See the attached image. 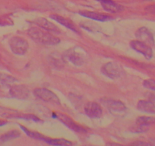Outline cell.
<instances>
[{
    "label": "cell",
    "mask_w": 155,
    "mask_h": 146,
    "mask_svg": "<svg viewBox=\"0 0 155 146\" xmlns=\"http://www.w3.org/2000/svg\"><path fill=\"white\" fill-rule=\"evenodd\" d=\"M132 144H145V145H148V144H148V143H146V142H140V141H137V142H134V143H132Z\"/></svg>",
    "instance_id": "d4e9b609"
},
{
    "label": "cell",
    "mask_w": 155,
    "mask_h": 146,
    "mask_svg": "<svg viewBox=\"0 0 155 146\" xmlns=\"http://www.w3.org/2000/svg\"><path fill=\"white\" fill-rule=\"evenodd\" d=\"M103 75L111 79L121 78L125 75V71L121 65L117 62H107L104 64L101 68Z\"/></svg>",
    "instance_id": "7a4b0ae2"
},
{
    "label": "cell",
    "mask_w": 155,
    "mask_h": 146,
    "mask_svg": "<svg viewBox=\"0 0 155 146\" xmlns=\"http://www.w3.org/2000/svg\"><path fill=\"white\" fill-rule=\"evenodd\" d=\"M9 47L12 53L18 56L26 54L29 50V43L27 40L21 36H14L9 40Z\"/></svg>",
    "instance_id": "5b68a950"
},
{
    "label": "cell",
    "mask_w": 155,
    "mask_h": 146,
    "mask_svg": "<svg viewBox=\"0 0 155 146\" xmlns=\"http://www.w3.org/2000/svg\"><path fill=\"white\" fill-rule=\"evenodd\" d=\"M102 102L112 115L122 117L127 114V106L120 100L107 99V100H103Z\"/></svg>",
    "instance_id": "277c9868"
},
{
    "label": "cell",
    "mask_w": 155,
    "mask_h": 146,
    "mask_svg": "<svg viewBox=\"0 0 155 146\" xmlns=\"http://www.w3.org/2000/svg\"><path fill=\"white\" fill-rule=\"evenodd\" d=\"M33 94L36 97L45 102H48V103H54L57 105L61 104L58 97L54 93L47 88H36L33 91Z\"/></svg>",
    "instance_id": "8992f818"
},
{
    "label": "cell",
    "mask_w": 155,
    "mask_h": 146,
    "mask_svg": "<svg viewBox=\"0 0 155 146\" xmlns=\"http://www.w3.org/2000/svg\"><path fill=\"white\" fill-rule=\"evenodd\" d=\"M34 23L40 28L46 30L51 33H55V34H59L61 33V30L58 26L53 24L51 21H48L47 19L44 18H36L34 21Z\"/></svg>",
    "instance_id": "30bf717a"
},
{
    "label": "cell",
    "mask_w": 155,
    "mask_h": 146,
    "mask_svg": "<svg viewBox=\"0 0 155 146\" xmlns=\"http://www.w3.org/2000/svg\"><path fill=\"white\" fill-rule=\"evenodd\" d=\"M43 141L48 143V144H51V145H56V146H67V145H71L72 142L66 139H59V138H51L45 137L44 138Z\"/></svg>",
    "instance_id": "e0dca14e"
},
{
    "label": "cell",
    "mask_w": 155,
    "mask_h": 146,
    "mask_svg": "<svg viewBox=\"0 0 155 146\" xmlns=\"http://www.w3.org/2000/svg\"><path fill=\"white\" fill-rule=\"evenodd\" d=\"M18 82L15 78L12 77V76L8 75L6 74H1L0 73V83L5 85H9L15 83V82Z\"/></svg>",
    "instance_id": "44dd1931"
},
{
    "label": "cell",
    "mask_w": 155,
    "mask_h": 146,
    "mask_svg": "<svg viewBox=\"0 0 155 146\" xmlns=\"http://www.w3.org/2000/svg\"><path fill=\"white\" fill-rule=\"evenodd\" d=\"M130 47L138 53L143 55L147 59H151L153 56V51L151 47L148 44L140 40H133L130 42Z\"/></svg>",
    "instance_id": "52a82bcc"
},
{
    "label": "cell",
    "mask_w": 155,
    "mask_h": 146,
    "mask_svg": "<svg viewBox=\"0 0 155 146\" xmlns=\"http://www.w3.org/2000/svg\"><path fill=\"white\" fill-rule=\"evenodd\" d=\"M11 21L8 18H0V25H6V24H10Z\"/></svg>",
    "instance_id": "cb8c5ba5"
},
{
    "label": "cell",
    "mask_w": 155,
    "mask_h": 146,
    "mask_svg": "<svg viewBox=\"0 0 155 146\" xmlns=\"http://www.w3.org/2000/svg\"><path fill=\"white\" fill-rule=\"evenodd\" d=\"M20 127H21V129H22V130L24 131L26 134H27V135H28V136L30 137V138H34V139L40 140V141H43L44 138H45V136H44V135H42V134L39 133V132L29 130V129H27V128L24 127V126H21V125H20Z\"/></svg>",
    "instance_id": "d6986e66"
},
{
    "label": "cell",
    "mask_w": 155,
    "mask_h": 146,
    "mask_svg": "<svg viewBox=\"0 0 155 146\" xmlns=\"http://www.w3.org/2000/svg\"><path fill=\"white\" fill-rule=\"evenodd\" d=\"M136 36L138 39V40H140L145 43L148 44L150 47L154 46L155 42L152 33L148 30L147 27H142L138 29L136 32Z\"/></svg>",
    "instance_id": "9c48e42d"
},
{
    "label": "cell",
    "mask_w": 155,
    "mask_h": 146,
    "mask_svg": "<svg viewBox=\"0 0 155 146\" xmlns=\"http://www.w3.org/2000/svg\"><path fill=\"white\" fill-rule=\"evenodd\" d=\"M50 18H52L54 21H55L56 22H58V24H61V25L66 27L67 28L73 30V31L75 32V33H78V34H80V33H81L80 29H79L78 27H77V25H76L73 21H71V20L68 19V18L61 16V15H55V14H53V15H50Z\"/></svg>",
    "instance_id": "4fadbf2b"
},
{
    "label": "cell",
    "mask_w": 155,
    "mask_h": 146,
    "mask_svg": "<svg viewBox=\"0 0 155 146\" xmlns=\"http://www.w3.org/2000/svg\"><path fill=\"white\" fill-rule=\"evenodd\" d=\"M101 5H102V8L106 12H110V13H119V12H123L124 10V6L115 2L113 0H110L107 2L101 3Z\"/></svg>",
    "instance_id": "2e32d148"
},
{
    "label": "cell",
    "mask_w": 155,
    "mask_h": 146,
    "mask_svg": "<svg viewBox=\"0 0 155 146\" xmlns=\"http://www.w3.org/2000/svg\"><path fill=\"white\" fill-rule=\"evenodd\" d=\"M10 94L15 98L24 100L30 96V91L26 86L23 85H15L11 87Z\"/></svg>",
    "instance_id": "7c38bea8"
},
{
    "label": "cell",
    "mask_w": 155,
    "mask_h": 146,
    "mask_svg": "<svg viewBox=\"0 0 155 146\" xmlns=\"http://www.w3.org/2000/svg\"><path fill=\"white\" fill-rule=\"evenodd\" d=\"M136 123L150 126L155 123V118L151 116H140L136 119Z\"/></svg>",
    "instance_id": "ffe728a7"
},
{
    "label": "cell",
    "mask_w": 155,
    "mask_h": 146,
    "mask_svg": "<svg viewBox=\"0 0 155 146\" xmlns=\"http://www.w3.org/2000/svg\"><path fill=\"white\" fill-rule=\"evenodd\" d=\"M20 136H21V132L17 130V129L11 130L0 136V142H5V141L14 139V138H19Z\"/></svg>",
    "instance_id": "ac0fdd59"
},
{
    "label": "cell",
    "mask_w": 155,
    "mask_h": 146,
    "mask_svg": "<svg viewBox=\"0 0 155 146\" xmlns=\"http://www.w3.org/2000/svg\"><path fill=\"white\" fill-rule=\"evenodd\" d=\"M96 1H98V2H99L100 3H104V2H108V1H110V0H96Z\"/></svg>",
    "instance_id": "4316f807"
},
{
    "label": "cell",
    "mask_w": 155,
    "mask_h": 146,
    "mask_svg": "<svg viewBox=\"0 0 155 146\" xmlns=\"http://www.w3.org/2000/svg\"><path fill=\"white\" fill-rule=\"evenodd\" d=\"M79 14L81 16L85 17V18H90V19L95 20V21H109L114 19L111 15L98 13V12H91V11H83V12H80Z\"/></svg>",
    "instance_id": "5bb4252c"
},
{
    "label": "cell",
    "mask_w": 155,
    "mask_h": 146,
    "mask_svg": "<svg viewBox=\"0 0 155 146\" xmlns=\"http://www.w3.org/2000/svg\"><path fill=\"white\" fill-rule=\"evenodd\" d=\"M145 11L148 13L154 14L155 15V5H148L145 8Z\"/></svg>",
    "instance_id": "603a6c76"
},
{
    "label": "cell",
    "mask_w": 155,
    "mask_h": 146,
    "mask_svg": "<svg viewBox=\"0 0 155 146\" xmlns=\"http://www.w3.org/2000/svg\"><path fill=\"white\" fill-rule=\"evenodd\" d=\"M84 111L89 118L98 119L102 115V109L99 103L96 102H89L86 103L84 107Z\"/></svg>",
    "instance_id": "8fae6325"
},
{
    "label": "cell",
    "mask_w": 155,
    "mask_h": 146,
    "mask_svg": "<svg viewBox=\"0 0 155 146\" xmlns=\"http://www.w3.org/2000/svg\"><path fill=\"white\" fill-rule=\"evenodd\" d=\"M143 86L151 91H155V80L154 79H147L144 81Z\"/></svg>",
    "instance_id": "7402d4cb"
},
{
    "label": "cell",
    "mask_w": 155,
    "mask_h": 146,
    "mask_svg": "<svg viewBox=\"0 0 155 146\" xmlns=\"http://www.w3.org/2000/svg\"><path fill=\"white\" fill-rule=\"evenodd\" d=\"M28 34L33 40L45 46H54L61 42V40L51 33L42 30L39 27H31L28 30Z\"/></svg>",
    "instance_id": "6da1fadb"
},
{
    "label": "cell",
    "mask_w": 155,
    "mask_h": 146,
    "mask_svg": "<svg viewBox=\"0 0 155 146\" xmlns=\"http://www.w3.org/2000/svg\"><path fill=\"white\" fill-rule=\"evenodd\" d=\"M57 117L58 120L61 121L62 123H64L65 126H68L70 129L74 131V132H79V133H83V132L84 133V132H87V130L84 127L75 123L74 120H73L71 117H69L66 114L59 113L57 114Z\"/></svg>",
    "instance_id": "ba28073f"
},
{
    "label": "cell",
    "mask_w": 155,
    "mask_h": 146,
    "mask_svg": "<svg viewBox=\"0 0 155 146\" xmlns=\"http://www.w3.org/2000/svg\"><path fill=\"white\" fill-rule=\"evenodd\" d=\"M64 57L76 66H81L86 62L87 56L83 50L79 47H74L66 51Z\"/></svg>",
    "instance_id": "3957f363"
},
{
    "label": "cell",
    "mask_w": 155,
    "mask_h": 146,
    "mask_svg": "<svg viewBox=\"0 0 155 146\" xmlns=\"http://www.w3.org/2000/svg\"><path fill=\"white\" fill-rule=\"evenodd\" d=\"M137 108L142 112L149 114H155V104L151 100H139L138 102Z\"/></svg>",
    "instance_id": "9a60e30c"
},
{
    "label": "cell",
    "mask_w": 155,
    "mask_h": 146,
    "mask_svg": "<svg viewBox=\"0 0 155 146\" xmlns=\"http://www.w3.org/2000/svg\"><path fill=\"white\" fill-rule=\"evenodd\" d=\"M6 123H7V122H6V121H3V120H0V126H4V125H5Z\"/></svg>",
    "instance_id": "484cf974"
}]
</instances>
